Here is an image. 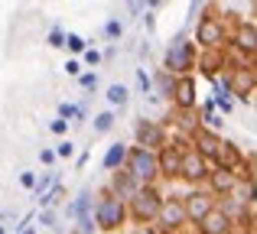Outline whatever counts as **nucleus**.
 <instances>
[{"label": "nucleus", "instance_id": "32", "mask_svg": "<svg viewBox=\"0 0 257 234\" xmlns=\"http://www.w3.org/2000/svg\"><path fill=\"white\" fill-rule=\"evenodd\" d=\"M33 218H39V224H43V228H56V211H52V208H43V211H39V215H33Z\"/></svg>", "mask_w": 257, "mask_h": 234}, {"label": "nucleus", "instance_id": "15", "mask_svg": "<svg viewBox=\"0 0 257 234\" xmlns=\"http://www.w3.org/2000/svg\"><path fill=\"white\" fill-rule=\"evenodd\" d=\"M238 179L231 176V172H225V169H215L212 166V172H208V179H205V192L218 202V198H225V195H234L238 192Z\"/></svg>", "mask_w": 257, "mask_h": 234}, {"label": "nucleus", "instance_id": "26", "mask_svg": "<svg viewBox=\"0 0 257 234\" xmlns=\"http://www.w3.org/2000/svg\"><path fill=\"white\" fill-rule=\"evenodd\" d=\"M62 195H65V185H62V182H56L49 192H46V195H39V205H43V208H52V205H56Z\"/></svg>", "mask_w": 257, "mask_h": 234}, {"label": "nucleus", "instance_id": "13", "mask_svg": "<svg viewBox=\"0 0 257 234\" xmlns=\"http://www.w3.org/2000/svg\"><path fill=\"white\" fill-rule=\"evenodd\" d=\"M228 46L244 52L247 59L257 56V26L254 20H234V30H228Z\"/></svg>", "mask_w": 257, "mask_h": 234}, {"label": "nucleus", "instance_id": "43", "mask_svg": "<svg viewBox=\"0 0 257 234\" xmlns=\"http://www.w3.org/2000/svg\"><path fill=\"white\" fill-rule=\"evenodd\" d=\"M127 10L131 13H147V4H137V0H134V4H127Z\"/></svg>", "mask_w": 257, "mask_h": 234}, {"label": "nucleus", "instance_id": "2", "mask_svg": "<svg viewBox=\"0 0 257 234\" xmlns=\"http://www.w3.org/2000/svg\"><path fill=\"white\" fill-rule=\"evenodd\" d=\"M195 56H199V49H195L192 36L179 33V36H173L170 43H166V52H163V72H170L173 78L192 75V72H195Z\"/></svg>", "mask_w": 257, "mask_h": 234}, {"label": "nucleus", "instance_id": "40", "mask_svg": "<svg viewBox=\"0 0 257 234\" xmlns=\"http://www.w3.org/2000/svg\"><path fill=\"white\" fill-rule=\"evenodd\" d=\"M131 234H160L157 228H153V224H134V231Z\"/></svg>", "mask_w": 257, "mask_h": 234}, {"label": "nucleus", "instance_id": "22", "mask_svg": "<svg viewBox=\"0 0 257 234\" xmlns=\"http://www.w3.org/2000/svg\"><path fill=\"white\" fill-rule=\"evenodd\" d=\"M91 208H94V192L91 189H82L75 198H72L69 205H65V215L69 218H78V215H91Z\"/></svg>", "mask_w": 257, "mask_h": 234}, {"label": "nucleus", "instance_id": "36", "mask_svg": "<svg viewBox=\"0 0 257 234\" xmlns=\"http://www.w3.org/2000/svg\"><path fill=\"white\" fill-rule=\"evenodd\" d=\"M82 56H85V62H88V65H101V52L94 49V46H88Z\"/></svg>", "mask_w": 257, "mask_h": 234}, {"label": "nucleus", "instance_id": "34", "mask_svg": "<svg viewBox=\"0 0 257 234\" xmlns=\"http://www.w3.org/2000/svg\"><path fill=\"white\" fill-rule=\"evenodd\" d=\"M137 88L140 95H150V72L147 69H137Z\"/></svg>", "mask_w": 257, "mask_h": 234}, {"label": "nucleus", "instance_id": "37", "mask_svg": "<svg viewBox=\"0 0 257 234\" xmlns=\"http://www.w3.org/2000/svg\"><path fill=\"white\" fill-rule=\"evenodd\" d=\"M20 185L33 192V185H36V172H30V169H26V172H20Z\"/></svg>", "mask_w": 257, "mask_h": 234}, {"label": "nucleus", "instance_id": "24", "mask_svg": "<svg viewBox=\"0 0 257 234\" xmlns=\"http://www.w3.org/2000/svg\"><path fill=\"white\" fill-rule=\"evenodd\" d=\"M56 182H59V179H56V172H52V169H46L43 176H36V185H33V192H36V198H39V195H46V192H49V189H52Z\"/></svg>", "mask_w": 257, "mask_h": 234}, {"label": "nucleus", "instance_id": "29", "mask_svg": "<svg viewBox=\"0 0 257 234\" xmlns=\"http://www.w3.org/2000/svg\"><path fill=\"white\" fill-rule=\"evenodd\" d=\"M75 234H98V228H94V218L91 215H78L75 218Z\"/></svg>", "mask_w": 257, "mask_h": 234}, {"label": "nucleus", "instance_id": "6", "mask_svg": "<svg viewBox=\"0 0 257 234\" xmlns=\"http://www.w3.org/2000/svg\"><path fill=\"white\" fill-rule=\"evenodd\" d=\"M166 143H170V130H166L160 120L137 117V124H134V146L157 153V150H163Z\"/></svg>", "mask_w": 257, "mask_h": 234}, {"label": "nucleus", "instance_id": "14", "mask_svg": "<svg viewBox=\"0 0 257 234\" xmlns=\"http://www.w3.org/2000/svg\"><path fill=\"white\" fill-rule=\"evenodd\" d=\"M189 146H192L205 163H212L215 153H218V146H221V133L218 130H208V127H199V130L189 137Z\"/></svg>", "mask_w": 257, "mask_h": 234}, {"label": "nucleus", "instance_id": "1", "mask_svg": "<svg viewBox=\"0 0 257 234\" xmlns=\"http://www.w3.org/2000/svg\"><path fill=\"white\" fill-rule=\"evenodd\" d=\"M91 218H94V228L101 234H117L127 224V205L120 198H114L107 189H101V192H94Z\"/></svg>", "mask_w": 257, "mask_h": 234}, {"label": "nucleus", "instance_id": "25", "mask_svg": "<svg viewBox=\"0 0 257 234\" xmlns=\"http://www.w3.org/2000/svg\"><path fill=\"white\" fill-rule=\"evenodd\" d=\"M65 49H69L72 56H82V52L88 49V39L78 36V33H65Z\"/></svg>", "mask_w": 257, "mask_h": 234}, {"label": "nucleus", "instance_id": "20", "mask_svg": "<svg viewBox=\"0 0 257 234\" xmlns=\"http://www.w3.org/2000/svg\"><path fill=\"white\" fill-rule=\"evenodd\" d=\"M173 82H176V78L170 75V72L153 69V72H150V98H153V101H163V98H170Z\"/></svg>", "mask_w": 257, "mask_h": 234}, {"label": "nucleus", "instance_id": "10", "mask_svg": "<svg viewBox=\"0 0 257 234\" xmlns=\"http://www.w3.org/2000/svg\"><path fill=\"white\" fill-rule=\"evenodd\" d=\"M208 172H212V163H205L192 146H186V150H182V163H179V179L182 182H189V189L205 185Z\"/></svg>", "mask_w": 257, "mask_h": 234}, {"label": "nucleus", "instance_id": "28", "mask_svg": "<svg viewBox=\"0 0 257 234\" xmlns=\"http://www.w3.org/2000/svg\"><path fill=\"white\" fill-rule=\"evenodd\" d=\"M101 33H104V39H111V43H114V39L124 36V23H120V20H107Z\"/></svg>", "mask_w": 257, "mask_h": 234}, {"label": "nucleus", "instance_id": "19", "mask_svg": "<svg viewBox=\"0 0 257 234\" xmlns=\"http://www.w3.org/2000/svg\"><path fill=\"white\" fill-rule=\"evenodd\" d=\"M137 189H140V185L134 182V179L127 176L124 169L111 172V182H107V192H111L114 198H120V202H124V205H127V202H131V198H134V192H137Z\"/></svg>", "mask_w": 257, "mask_h": 234}, {"label": "nucleus", "instance_id": "9", "mask_svg": "<svg viewBox=\"0 0 257 234\" xmlns=\"http://www.w3.org/2000/svg\"><path fill=\"white\" fill-rule=\"evenodd\" d=\"M179 198H182V211H186V221L189 224H199L202 218L215 208V198L205 192V185H195V189L182 192Z\"/></svg>", "mask_w": 257, "mask_h": 234}, {"label": "nucleus", "instance_id": "18", "mask_svg": "<svg viewBox=\"0 0 257 234\" xmlns=\"http://www.w3.org/2000/svg\"><path fill=\"white\" fill-rule=\"evenodd\" d=\"M234 231V221L228 215H221L218 208H212L199 224H195V234H231Z\"/></svg>", "mask_w": 257, "mask_h": 234}, {"label": "nucleus", "instance_id": "39", "mask_svg": "<svg viewBox=\"0 0 257 234\" xmlns=\"http://www.w3.org/2000/svg\"><path fill=\"white\" fill-rule=\"evenodd\" d=\"M65 72H69L72 78H78L82 75V62H78V59H69V62H65Z\"/></svg>", "mask_w": 257, "mask_h": 234}, {"label": "nucleus", "instance_id": "27", "mask_svg": "<svg viewBox=\"0 0 257 234\" xmlns=\"http://www.w3.org/2000/svg\"><path fill=\"white\" fill-rule=\"evenodd\" d=\"M114 120H117V114L114 111H101L98 117H94V133H107L114 127Z\"/></svg>", "mask_w": 257, "mask_h": 234}, {"label": "nucleus", "instance_id": "23", "mask_svg": "<svg viewBox=\"0 0 257 234\" xmlns=\"http://www.w3.org/2000/svg\"><path fill=\"white\" fill-rule=\"evenodd\" d=\"M104 98H107L111 108H127V101H131V88H127V85H111Z\"/></svg>", "mask_w": 257, "mask_h": 234}, {"label": "nucleus", "instance_id": "45", "mask_svg": "<svg viewBox=\"0 0 257 234\" xmlns=\"http://www.w3.org/2000/svg\"><path fill=\"white\" fill-rule=\"evenodd\" d=\"M0 234H7V228H4V224H0Z\"/></svg>", "mask_w": 257, "mask_h": 234}, {"label": "nucleus", "instance_id": "33", "mask_svg": "<svg viewBox=\"0 0 257 234\" xmlns=\"http://www.w3.org/2000/svg\"><path fill=\"white\" fill-rule=\"evenodd\" d=\"M78 85H82L85 91H94L98 88V75H94V72H82V75H78Z\"/></svg>", "mask_w": 257, "mask_h": 234}, {"label": "nucleus", "instance_id": "44", "mask_svg": "<svg viewBox=\"0 0 257 234\" xmlns=\"http://www.w3.org/2000/svg\"><path fill=\"white\" fill-rule=\"evenodd\" d=\"M20 234H36V228H23V231H20Z\"/></svg>", "mask_w": 257, "mask_h": 234}, {"label": "nucleus", "instance_id": "38", "mask_svg": "<svg viewBox=\"0 0 257 234\" xmlns=\"http://www.w3.org/2000/svg\"><path fill=\"white\" fill-rule=\"evenodd\" d=\"M49 130L56 133V137H65V133H69V124H65V120H59V117H56V120H52V124H49Z\"/></svg>", "mask_w": 257, "mask_h": 234}, {"label": "nucleus", "instance_id": "35", "mask_svg": "<svg viewBox=\"0 0 257 234\" xmlns=\"http://www.w3.org/2000/svg\"><path fill=\"white\" fill-rule=\"evenodd\" d=\"M59 120H65V124H69V120H75V104H69V101L59 104Z\"/></svg>", "mask_w": 257, "mask_h": 234}, {"label": "nucleus", "instance_id": "3", "mask_svg": "<svg viewBox=\"0 0 257 234\" xmlns=\"http://www.w3.org/2000/svg\"><path fill=\"white\" fill-rule=\"evenodd\" d=\"M163 195L166 192L160 189V185H140V189L134 192V198L127 202V221L153 224L157 215H160V208H163Z\"/></svg>", "mask_w": 257, "mask_h": 234}, {"label": "nucleus", "instance_id": "5", "mask_svg": "<svg viewBox=\"0 0 257 234\" xmlns=\"http://www.w3.org/2000/svg\"><path fill=\"white\" fill-rule=\"evenodd\" d=\"M124 172L134 179L137 185H157V153L140 150V146H131L124 159Z\"/></svg>", "mask_w": 257, "mask_h": 234}, {"label": "nucleus", "instance_id": "16", "mask_svg": "<svg viewBox=\"0 0 257 234\" xmlns=\"http://www.w3.org/2000/svg\"><path fill=\"white\" fill-rule=\"evenodd\" d=\"M241 163H244V150H241L234 140L221 137V146H218V153H215L212 166H215V169H225V172H234Z\"/></svg>", "mask_w": 257, "mask_h": 234}, {"label": "nucleus", "instance_id": "12", "mask_svg": "<svg viewBox=\"0 0 257 234\" xmlns=\"http://www.w3.org/2000/svg\"><path fill=\"white\" fill-rule=\"evenodd\" d=\"M170 104H173V111H195L199 108V85H195V75L176 78L173 91H170Z\"/></svg>", "mask_w": 257, "mask_h": 234}, {"label": "nucleus", "instance_id": "42", "mask_svg": "<svg viewBox=\"0 0 257 234\" xmlns=\"http://www.w3.org/2000/svg\"><path fill=\"white\" fill-rule=\"evenodd\" d=\"M88 159H91V153H78V159H75V166H78V169H85V166H88Z\"/></svg>", "mask_w": 257, "mask_h": 234}, {"label": "nucleus", "instance_id": "31", "mask_svg": "<svg viewBox=\"0 0 257 234\" xmlns=\"http://www.w3.org/2000/svg\"><path fill=\"white\" fill-rule=\"evenodd\" d=\"M46 43H49L52 49H62V46H65V30H62V26H52V30H49V39H46Z\"/></svg>", "mask_w": 257, "mask_h": 234}, {"label": "nucleus", "instance_id": "7", "mask_svg": "<svg viewBox=\"0 0 257 234\" xmlns=\"http://www.w3.org/2000/svg\"><path fill=\"white\" fill-rule=\"evenodd\" d=\"M186 146H189V140L170 137V143L163 150H157V179H163V182H176L179 179V163H182V150Z\"/></svg>", "mask_w": 257, "mask_h": 234}, {"label": "nucleus", "instance_id": "17", "mask_svg": "<svg viewBox=\"0 0 257 234\" xmlns=\"http://www.w3.org/2000/svg\"><path fill=\"white\" fill-rule=\"evenodd\" d=\"M195 69H199L208 82H215L218 72H225V56H221V49H202L199 56H195Z\"/></svg>", "mask_w": 257, "mask_h": 234}, {"label": "nucleus", "instance_id": "8", "mask_svg": "<svg viewBox=\"0 0 257 234\" xmlns=\"http://www.w3.org/2000/svg\"><path fill=\"white\" fill-rule=\"evenodd\" d=\"M157 231L160 234H182V228H186V211H182V198L179 195H163V208H160L157 215Z\"/></svg>", "mask_w": 257, "mask_h": 234}, {"label": "nucleus", "instance_id": "4", "mask_svg": "<svg viewBox=\"0 0 257 234\" xmlns=\"http://www.w3.org/2000/svg\"><path fill=\"white\" fill-rule=\"evenodd\" d=\"M192 43L199 52L202 49H221L228 43V23H225V17L215 13V7H205V17H199Z\"/></svg>", "mask_w": 257, "mask_h": 234}, {"label": "nucleus", "instance_id": "30", "mask_svg": "<svg viewBox=\"0 0 257 234\" xmlns=\"http://www.w3.org/2000/svg\"><path fill=\"white\" fill-rule=\"evenodd\" d=\"M56 159H72L75 156V143H72V140H62V143H56Z\"/></svg>", "mask_w": 257, "mask_h": 234}, {"label": "nucleus", "instance_id": "11", "mask_svg": "<svg viewBox=\"0 0 257 234\" xmlns=\"http://www.w3.org/2000/svg\"><path fill=\"white\" fill-rule=\"evenodd\" d=\"M225 85L241 104H251L254 101V85H257V72L254 69H225Z\"/></svg>", "mask_w": 257, "mask_h": 234}, {"label": "nucleus", "instance_id": "41", "mask_svg": "<svg viewBox=\"0 0 257 234\" xmlns=\"http://www.w3.org/2000/svg\"><path fill=\"white\" fill-rule=\"evenodd\" d=\"M39 163L52 166V163H56V153H52V150H39Z\"/></svg>", "mask_w": 257, "mask_h": 234}, {"label": "nucleus", "instance_id": "21", "mask_svg": "<svg viewBox=\"0 0 257 234\" xmlns=\"http://www.w3.org/2000/svg\"><path fill=\"white\" fill-rule=\"evenodd\" d=\"M127 150H131V146L127 143H111L104 150V156H101V166H104V172H117V169H124V159H127Z\"/></svg>", "mask_w": 257, "mask_h": 234}]
</instances>
